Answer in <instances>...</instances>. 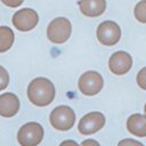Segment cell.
<instances>
[{
	"mask_svg": "<svg viewBox=\"0 0 146 146\" xmlns=\"http://www.w3.org/2000/svg\"><path fill=\"white\" fill-rule=\"evenodd\" d=\"M56 91L52 82L46 78H36L32 80L27 88L29 100L35 106H47L52 103Z\"/></svg>",
	"mask_w": 146,
	"mask_h": 146,
	"instance_id": "6da1fadb",
	"label": "cell"
},
{
	"mask_svg": "<svg viewBox=\"0 0 146 146\" xmlns=\"http://www.w3.org/2000/svg\"><path fill=\"white\" fill-rule=\"evenodd\" d=\"M71 22L65 17H57L52 19L47 27V36L54 43H64L71 36Z\"/></svg>",
	"mask_w": 146,
	"mask_h": 146,
	"instance_id": "7a4b0ae2",
	"label": "cell"
},
{
	"mask_svg": "<svg viewBox=\"0 0 146 146\" xmlns=\"http://www.w3.org/2000/svg\"><path fill=\"white\" fill-rule=\"evenodd\" d=\"M50 123L51 125L60 131L70 130L75 122V113L70 106L60 105L54 108L50 113Z\"/></svg>",
	"mask_w": 146,
	"mask_h": 146,
	"instance_id": "3957f363",
	"label": "cell"
},
{
	"mask_svg": "<svg viewBox=\"0 0 146 146\" xmlns=\"http://www.w3.org/2000/svg\"><path fill=\"white\" fill-rule=\"evenodd\" d=\"M43 138V128L36 122H29L22 125L17 132V140L22 146H35Z\"/></svg>",
	"mask_w": 146,
	"mask_h": 146,
	"instance_id": "277c9868",
	"label": "cell"
},
{
	"mask_svg": "<svg viewBox=\"0 0 146 146\" xmlns=\"http://www.w3.org/2000/svg\"><path fill=\"white\" fill-rule=\"evenodd\" d=\"M121 38V29L113 21H105L97 27V39L104 46H114Z\"/></svg>",
	"mask_w": 146,
	"mask_h": 146,
	"instance_id": "5b68a950",
	"label": "cell"
},
{
	"mask_svg": "<svg viewBox=\"0 0 146 146\" xmlns=\"http://www.w3.org/2000/svg\"><path fill=\"white\" fill-rule=\"evenodd\" d=\"M104 86L102 75L96 71H88L79 79V89L86 96L97 95Z\"/></svg>",
	"mask_w": 146,
	"mask_h": 146,
	"instance_id": "8992f818",
	"label": "cell"
},
{
	"mask_svg": "<svg viewBox=\"0 0 146 146\" xmlns=\"http://www.w3.org/2000/svg\"><path fill=\"white\" fill-rule=\"evenodd\" d=\"M39 22V15L31 8H23L16 11L13 16L14 26L23 32L33 30Z\"/></svg>",
	"mask_w": 146,
	"mask_h": 146,
	"instance_id": "52a82bcc",
	"label": "cell"
},
{
	"mask_svg": "<svg viewBox=\"0 0 146 146\" xmlns=\"http://www.w3.org/2000/svg\"><path fill=\"white\" fill-rule=\"evenodd\" d=\"M105 124V116L100 112H91L82 116L79 122V132L82 135H92L99 131Z\"/></svg>",
	"mask_w": 146,
	"mask_h": 146,
	"instance_id": "ba28073f",
	"label": "cell"
},
{
	"mask_svg": "<svg viewBox=\"0 0 146 146\" xmlns=\"http://www.w3.org/2000/svg\"><path fill=\"white\" fill-rule=\"evenodd\" d=\"M132 66V58L125 51L114 52L108 60V67L112 73L116 75H123L130 71Z\"/></svg>",
	"mask_w": 146,
	"mask_h": 146,
	"instance_id": "9c48e42d",
	"label": "cell"
},
{
	"mask_svg": "<svg viewBox=\"0 0 146 146\" xmlns=\"http://www.w3.org/2000/svg\"><path fill=\"white\" fill-rule=\"evenodd\" d=\"M19 110V100L15 94L5 92L0 95V115L3 117H11L17 114Z\"/></svg>",
	"mask_w": 146,
	"mask_h": 146,
	"instance_id": "30bf717a",
	"label": "cell"
},
{
	"mask_svg": "<svg viewBox=\"0 0 146 146\" xmlns=\"http://www.w3.org/2000/svg\"><path fill=\"white\" fill-rule=\"evenodd\" d=\"M81 13L87 17H98L106 9V0H80Z\"/></svg>",
	"mask_w": 146,
	"mask_h": 146,
	"instance_id": "8fae6325",
	"label": "cell"
},
{
	"mask_svg": "<svg viewBox=\"0 0 146 146\" xmlns=\"http://www.w3.org/2000/svg\"><path fill=\"white\" fill-rule=\"evenodd\" d=\"M128 131L136 137H146V114H132L127 121Z\"/></svg>",
	"mask_w": 146,
	"mask_h": 146,
	"instance_id": "7c38bea8",
	"label": "cell"
},
{
	"mask_svg": "<svg viewBox=\"0 0 146 146\" xmlns=\"http://www.w3.org/2000/svg\"><path fill=\"white\" fill-rule=\"evenodd\" d=\"M15 35L10 27L0 26V52L9 50L14 43Z\"/></svg>",
	"mask_w": 146,
	"mask_h": 146,
	"instance_id": "4fadbf2b",
	"label": "cell"
},
{
	"mask_svg": "<svg viewBox=\"0 0 146 146\" xmlns=\"http://www.w3.org/2000/svg\"><path fill=\"white\" fill-rule=\"evenodd\" d=\"M135 17L140 23H146V0H140L133 10Z\"/></svg>",
	"mask_w": 146,
	"mask_h": 146,
	"instance_id": "5bb4252c",
	"label": "cell"
},
{
	"mask_svg": "<svg viewBox=\"0 0 146 146\" xmlns=\"http://www.w3.org/2000/svg\"><path fill=\"white\" fill-rule=\"evenodd\" d=\"M9 83V74L7 70L0 65V91L6 89Z\"/></svg>",
	"mask_w": 146,
	"mask_h": 146,
	"instance_id": "9a60e30c",
	"label": "cell"
},
{
	"mask_svg": "<svg viewBox=\"0 0 146 146\" xmlns=\"http://www.w3.org/2000/svg\"><path fill=\"white\" fill-rule=\"evenodd\" d=\"M137 83L141 89L146 90V67H143L138 72V74H137Z\"/></svg>",
	"mask_w": 146,
	"mask_h": 146,
	"instance_id": "2e32d148",
	"label": "cell"
},
{
	"mask_svg": "<svg viewBox=\"0 0 146 146\" xmlns=\"http://www.w3.org/2000/svg\"><path fill=\"white\" fill-rule=\"evenodd\" d=\"M3 5L8 6V7H11V8H16L18 6H21L23 3L24 0H0Z\"/></svg>",
	"mask_w": 146,
	"mask_h": 146,
	"instance_id": "e0dca14e",
	"label": "cell"
},
{
	"mask_svg": "<svg viewBox=\"0 0 146 146\" xmlns=\"http://www.w3.org/2000/svg\"><path fill=\"white\" fill-rule=\"evenodd\" d=\"M120 145H124V144H132V145H141V143H139V141H137V140H122V141H120L119 143Z\"/></svg>",
	"mask_w": 146,
	"mask_h": 146,
	"instance_id": "ac0fdd59",
	"label": "cell"
},
{
	"mask_svg": "<svg viewBox=\"0 0 146 146\" xmlns=\"http://www.w3.org/2000/svg\"><path fill=\"white\" fill-rule=\"evenodd\" d=\"M90 144L98 145V143H97V141H95V140H86V141H83V143H82V145H90Z\"/></svg>",
	"mask_w": 146,
	"mask_h": 146,
	"instance_id": "d6986e66",
	"label": "cell"
},
{
	"mask_svg": "<svg viewBox=\"0 0 146 146\" xmlns=\"http://www.w3.org/2000/svg\"><path fill=\"white\" fill-rule=\"evenodd\" d=\"M66 144H72V145H78L75 141H72V140H68V141H64L62 143V145H66Z\"/></svg>",
	"mask_w": 146,
	"mask_h": 146,
	"instance_id": "ffe728a7",
	"label": "cell"
},
{
	"mask_svg": "<svg viewBox=\"0 0 146 146\" xmlns=\"http://www.w3.org/2000/svg\"><path fill=\"white\" fill-rule=\"evenodd\" d=\"M144 112H145V114H146V104H145V107H144Z\"/></svg>",
	"mask_w": 146,
	"mask_h": 146,
	"instance_id": "44dd1931",
	"label": "cell"
}]
</instances>
